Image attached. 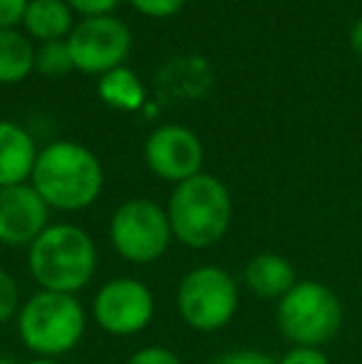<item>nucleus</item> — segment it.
Masks as SVG:
<instances>
[{
	"mask_svg": "<svg viewBox=\"0 0 362 364\" xmlns=\"http://www.w3.org/2000/svg\"><path fill=\"white\" fill-rule=\"evenodd\" d=\"M75 70V60L70 53L68 40H58V43H43L35 50V73L55 80V77H65Z\"/></svg>",
	"mask_w": 362,
	"mask_h": 364,
	"instance_id": "obj_17",
	"label": "nucleus"
},
{
	"mask_svg": "<svg viewBox=\"0 0 362 364\" xmlns=\"http://www.w3.org/2000/svg\"><path fill=\"white\" fill-rule=\"evenodd\" d=\"M23 28L25 35L40 45L68 40L75 28V10L68 0H28Z\"/></svg>",
	"mask_w": 362,
	"mask_h": 364,
	"instance_id": "obj_14",
	"label": "nucleus"
},
{
	"mask_svg": "<svg viewBox=\"0 0 362 364\" xmlns=\"http://www.w3.org/2000/svg\"><path fill=\"white\" fill-rule=\"evenodd\" d=\"M75 70L85 75H107L129 58L132 33L115 15H92L75 23L68 38Z\"/></svg>",
	"mask_w": 362,
	"mask_h": 364,
	"instance_id": "obj_9",
	"label": "nucleus"
},
{
	"mask_svg": "<svg viewBox=\"0 0 362 364\" xmlns=\"http://www.w3.org/2000/svg\"><path fill=\"white\" fill-rule=\"evenodd\" d=\"M213 364H278V360L261 350H233L221 355Z\"/></svg>",
	"mask_w": 362,
	"mask_h": 364,
	"instance_id": "obj_22",
	"label": "nucleus"
},
{
	"mask_svg": "<svg viewBox=\"0 0 362 364\" xmlns=\"http://www.w3.org/2000/svg\"><path fill=\"white\" fill-rule=\"evenodd\" d=\"M174 233L161 208L151 198H129L119 203L110 218V243L117 255L134 265L156 263L169 250Z\"/></svg>",
	"mask_w": 362,
	"mask_h": 364,
	"instance_id": "obj_7",
	"label": "nucleus"
},
{
	"mask_svg": "<svg viewBox=\"0 0 362 364\" xmlns=\"http://www.w3.org/2000/svg\"><path fill=\"white\" fill-rule=\"evenodd\" d=\"M278 364H330V360L318 347H290Z\"/></svg>",
	"mask_w": 362,
	"mask_h": 364,
	"instance_id": "obj_21",
	"label": "nucleus"
},
{
	"mask_svg": "<svg viewBox=\"0 0 362 364\" xmlns=\"http://www.w3.org/2000/svg\"><path fill=\"white\" fill-rule=\"evenodd\" d=\"M156 302L149 285L129 275L112 278L97 290L92 300V317L107 335L132 337L151 325Z\"/></svg>",
	"mask_w": 362,
	"mask_h": 364,
	"instance_id": "obj_8",
	"label": "nucleus"
},
{
	"mask_svg": "<svg viewBox=\"0 0 362 364\" xmlns=\"http://www.w3.org/2000/svg\"><path fill=\"white\" fill-rule=\"evenodd\" d=\"M20 307H23V300H20L18 283L8 270L0 268V325L15 320Z\"/></svg>",
	"mask_w": 362,
	"mask_h": 364,
	"instance_id": "obj_18",
	"label": "nucleus"
},
{
	"mask_svg": "<svg viewBox=\"0 0 362 364\" xmlns=\"http://www.w3.org/2000/svg\"><path fill=\"white\" fill-rule=\"evenodd\" d=\"M68 3L80 15L92 18V15H110L119 5V0H68Z\"/></svg>",
	"mask_w": 362,
	"mask_h": 364,
	"instance_id": "obj_24",
	"label": "nucleus"
},
{
	"mask_svg": "<svg viewBox=\"0 0 362 364\" xmlns=\"http://www.w3.org/2000/svg\"><path fill=\"white\" fill-rule=\"evenodd\" d=\"M238 297V283L226 268L196 265L179 280L176 310L191 330L218 332L236 317Z\"/></svg>",
	"mask_w": 362,
	"mask_h": 364,
	"instance_id": "obj_6",
	"label": "nucleus"
},
{
	"mask_svg": "<svg viewBox=\"0 0 362 364\" xmlns=\"http://www.w3.org/2000/svg\"><path fill=\"white\" fill-rule=\"evenodd\" d=\"M15 320L25 350L43 360L70 355L87 332V312L78 295L53 290H38L30 295Z\"/></svg>",
	"mask_w": 362,
	"mask_h": 364,
	"instance_id": "obj_4",
	"label": "nucleus"
},
{
	"mask_svg": "<svg viewBox=\"0 0 362 364\" xmlns=\"http://www.w3.org/2000/svg\"><path fill=\"white\" fill-rule=\"evenodd\" d=\"M38 154L40 149L25 127L0 119V188L30 183Z\"/></svg>",
	"mask_w": 362,
	"mask_h": 364,
	"instance_id": "obj_12",
	"label": "nucleus"
},
{
	"mask_svg": "<svg viewBox=\"0 0 362 364\" xmlns=\"http://www.w3.org/2000/svg\"><path fill=\"white\" fill-rule=\"evenodd\" d=\"M186 0H129V5L134 10H139L147 18H171L183 8Z\"/></svg>",
	"mask_w": 362,
	"mask_h": 364,
	"instance_id": "obj_19",
	"label": "nucleus"
},
{
	"mask_svg": "<svg viewBox=\"0 0 362 364\" xmlns=\"http://www.w3.org/2000/svg\"><path fill=\"white\" fill-rule=\"evenodd\" d=\"M144 161L154 176L169 183H181L186 178L201 173L203 144L183 124H161L147 136Z\"/></svg>",
	"mask_w": 362,
	"mask_h": 364,
	"instance_id": "obj_10",
	"label": "nucleus"
},
{
	"mask_svg": "<svg viewBox=\"0 0 362 364\" xmlns=\"http://www.w3.org/2000/svg\"><path fill=\"white\" fill-rule=\"evenodd\" d=\"M124 364H181L179 355L166 347H142Z\"/></svg>",
	"mask_w": 362,
	"mask_h": 364,
	"instance_id": "obj_20",
	"label": "nucleus"
},
{
	"mask_svg": "<svg viewBox=\"0 0 362 364\" xmlns=\"http://www.w3.org/2000/svg\"><path fill=\"white\" fill-rule=\"evenodd\" d=\"M243 283L261 300H275L285 297L293 285L298 283L295 268L285 255L278 253H258L243 268Z\"/></svg>",
	"mask_w": 362,
	"mask_h": 364,
	"instance_id": "obj_13",
	"label": "nucleus"
},
{
	"mask_svg": "<svg viewBox=\"0 0 362 364\" xmlns=\"http://www.w3.org/2000/svg\"><path fill=\"white\" fill-rule=\"evenodd\" d=\"M166 216L176 243L191 250H206L231 228V191L221 178L201 171L176 183L166 203Z\"/></svg>",
	"mask_w": 362,
	"mask_h": 364,
	"instance_id": "obj_2",
	"label": "nucleus"
},
{
	"mask_svg": "<svg viewBox=\"0 0 362 364\" xmlns=\"http://www.w3.org/2000/svg\"><path fill=\"white\" fill-rule=\"evenodd\" d=\"M28 0H0V30H13L23 25Z\"/></svg>",
	"mask_w": 362,
	"mask_h": 364,
	"instance_id": "obj_23",
	"label": "nucleus"
},
{
	"mask_svg": "<svg viewBox=\"0 0 362 364\" xmlns=\"http://www.w3.org/2000/svg\"><path fill=\"white\" fill-rule=\"evenodd\" d=\"M345 320L338 292L320 280H298L275 302V325L293 347H318L338 337Z\"/></svg>",
	"mask_w": 362,
	"mask_h": 364,
	"instance_id": "obj_5",
	"label": "nucleus"
},
{
	"mask_svg": "<svg viewBox=\"0 0 362 364\" xmlns=\"http://www.w3.org/2000/svg\"><path fill=\"white\" fill-rule=\"evenodd\" d=\"M23 364H60V362L58 360H43V357H33V360H28Z\"/></svg>",
	"mask_w": 362,
	"mask_h": 364,
	"instance_id": "obj_26",
	"label": "nucleus"
},
{
	"mask_svg": "<svg viewBox=\"0 0 362 364\" xmlns=\"http://www.w3.org/2000/svg\"><path fill=\"white\" fill-rule=\"evenodd\" d=\"M35 73V45L18 28L0 30V85H18Z\"/></svg>",
	"mask_w": 362,
	"mask_h": 364,
	"instance_id": "obj_15",
	"label": "nucleus"
},
{
	"mask_svg": "<svg viewBox=\"0 0 362 364\" xmlns=\"http://www.w3.org/2000/svg\"><path fill=\"white\" fill-rule=\"evenodd\" d=\"M97 90H100V97L107 107L119 112H137L142 105H144V85L142 80L132 73L129 68H117L112 73L102 75L100 82H97Z\"/></svg>",
	"mask_w": 362,
	"mask_h": 364,
	"instance_id": "obj_16",
	"label": "nucleus"
},
{
	"mask_svg": "<svg viewBox=\"0 0 362 364\" xmlns=\"http://www.w3.org/2000/svg\"><path fill=\"white\" fill-rule=\"evenodd\" d=\"M50 211L33 183L0 188V245L30 248L50 225Z\"/></svg>",
	"mask_w": 362,
	"mask_h": 364,
	"instance_id": "obj_11",
	"label": "nucleus"
},
{
	"mask_svg": "<svg viewBox=\"0 0 362 364\" xmlns=\"http://www.w3.org/2000/svg\"><path fill=\"white\" fill-rule=\"evenodd\" d=\"M350 45H353L355 55L362 60V18L353 25V30H350Z\"/></svg>",
	"mask_w": 362,
	"mask_h": 364,
	"instance_id": "obj_25",
	"label": "nucleus"
},
{
	"mask_svg": "<svg viewBox=\"0 0 362 364\" xmlns=\"http://www.w3.org/2000/svg\"><path fill=\"white\" fill-rule=\"evenodd\" d=\"M30 278L40 290L78 295L97 273V245L75 223H50L28 248Z\"/></svg>",
	"mask_w": 362,
	"mask_h": 364,
	"instance_id": "obj_3",
	"label": "nucleus"
},
{
	"mask_svg": "<svg viewBox=\"0 0 362 364\" xmlns=\"http://www.w3.org/2000/svg\"><path fill=\"white\" fill-rule=\"evenodd\" d=\"M0 364H23V362H18L13 355H0Z\"/></svg>",
	"mask_w": 362,
	"mask_h": 364,
	"instance_id": "obj_27",
	"label": "nucleus"
},
{
	"mask_svg": "<svg viewBox=\"0 0 362 364\" xmlns=\"http://www.w3.org/2000/svg\"><path fill=\"white\" fill-rule=\"evenodd\" d=\"M30 183L53 211L75 213L90 208L100 198L105 168L92 149L60 139L40 149Z\"/></svg>",
	"mask_w": 362,
	"mask_h": 364,
	"instance_id": "obj_1",
	"label": "nucleus"
}]
</instances>
